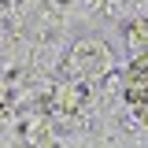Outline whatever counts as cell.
<instances>
[{
  "label": "cell",
  "instance_id": "6da1fadb",
  "mask_svg": "<svg viewBox=\"0 0 148 148\" xmlns=\"http://www.w3.org/2000/svg\"><path fill=\"white\" fill-rule=\"evenodd\" d=\"M126 96H130V108L137 111V119L148 126V52L137 56L130 63V74H126Z\"/></svg>",
  "mask_w": 148,
  "mask_h": 148
}]
</instances>
